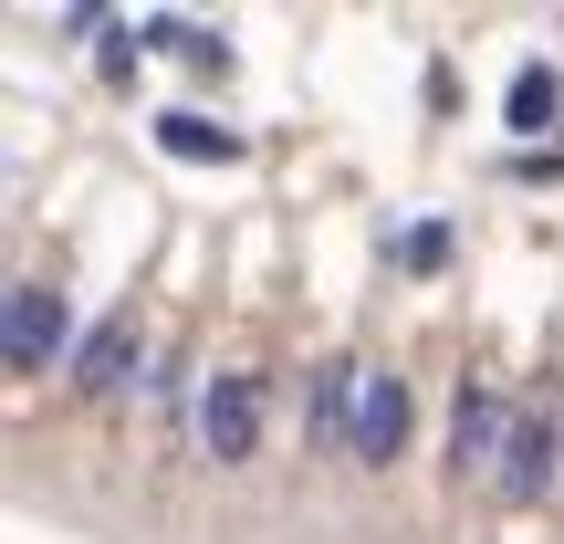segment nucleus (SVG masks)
I'll use <instances>...</instances> for the list:
<instances>
[{
	"label": "nucleus",
	"instance_id": "nucleus-1",
	"mask_svg": "<svg viewBox=\"0 0 564 544\" xmlns=\"http://www.w3.org/2000/svg\"><path fill=\"white\" fill-rule=\"evenodd\" d=\"M0 492L53 544H564V0H21Z\"/></svg>",
	"mask_w": 564,
	"mask_h": 544
}]
</instances>
